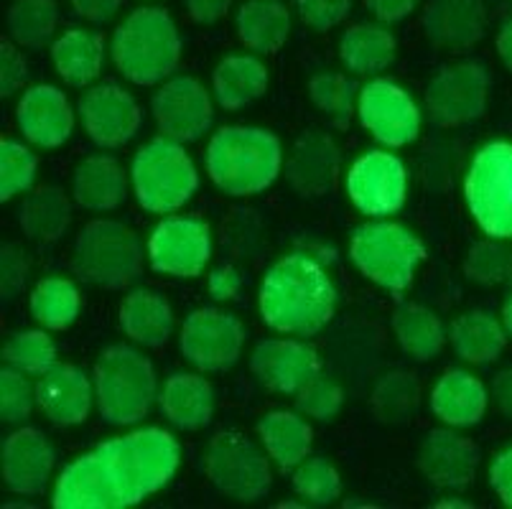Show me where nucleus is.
Segmentation results:
<instances>
[{
  "instance_id": "1",
  "label": "nucleus",
  "mask_w": 512,
  "mask_h": 509,
  "mask_svg": "<svg viewBox=\"0 0 512 509\" xmlns=\"http://www.w3.org/2000/svg\"><path fill=\"white\" fill-rule=\"evenodd\" d=\"M179 461V443L161 428L110 438L62 471L51 504L57 509L133 507L164 489Z\"/></svg>"
},
{
  "instance_id": "2",
  "label": "nucleus",
  "mask_w": 512,
  "mask_h": 509,
  "mask_svg": "<svg viewBox=\"0 0 512 509\" xmlns=\"http://www.w3.org/2000/svg\"><path fill=\"white\" fill-rule=\"evenodd\" d=\"M337 291L327 270L304 252L268 268L260 286V316L273 331L311 336L332 321Z\"/></svg>"
},
{
  "instance_id": "3",
  "label": "nucleus",
  "mask_w": 512,
  "mask_h": 509,
  "mask_svg": "<svg viewBox=\"0 0 512 509\" xmlns=\"http://www.w3.org/2000/svg\"><path fill=\"white\" fill-rule=\"evenodd\" d=\"M209 179L230 196L265 191L281 174V140L263 128H220L204 153Z\"/></svg>"
},
{
  "instance_id": "4",
  "label": "nucleus",
  "mask_w": 512,
  "mask_h": 509,
  "mask_svg": "<svg viewBox=\"0 0 512 509\" xmlns=\"http://www.w3.org/2000/svg\"><path fill=\"white\" fill-rule=\"evenodd\" d=\"M110 51L128 82L151 87L179 67L181 39L164 8H138L118 26Z\"/></svg>"
},
{
  "instance_id": "5",
  "label": "nucleus",
  "mask_w": 512,
  "mask_h": 509,
  "mask_svg": "<svg viewBox=\"0 0 512 509\" xmlns=\"http://www.w3.org/2000/svg\"><path fill=\"white\" fill-rule=\"evenodd\" d=\"M95 403L110 426H133L143 420L158 398L153 364L138 349L115 344L95 364Z\"/></svg>"
},
{
  "instance_id": "6",
  "label": "nucleus",
  "mask_w": 512,
  "mask_h": 509,
  "mask_svg": "<svg viewBox=\"0 0 512 509\" xmlns=\"http://www.w3.org/2000/svg\"><path fill=\"white\" fill-rule=\"evenodd\" d=\"M72 268L90 286L125 291L143 273L138 235L115 219H92L74 240Z\"/></svg>"
},
{
  "instance_id": "7",
  "label": "nucleus",
  "mask_w": 512,
  "mask_h": 509,
  "mask_svg": "<svg viewBox=\"0 0 512 509\" xmlns=\"http://www.w3.org/2000/svg\"><path fill=\"white\" fill-rule=\"evenodd\" d=\"M133 191L143 209L171 214L184 207L199 186V174L179 140L166 135L151 140L133 158L130 166Z\"/></svg>"
},
{
  "instance_id": "8",
  "label": "nucleus",
  "mask_w": 512,
  "mask_h": 509,
  "mask_svg": "<svg viewBox=\"0 0 512 509\" xmlns=\"http://www.w3.org/2000/svg\"><path fill=\"white\" fill-rule=\"evenodd\" d=\"M349 255L372 283L390 293H403L408 291L413 273L426 258V247L403 224L370 222L352 232Z\"/></svg>"
},
{
  "instance_id": "9",
  "label": "nucleus",
  "mask_w": 512,
  "mask_h": 509,
  "mask_svg": "<svg viewBox=\"0 0 512 509\" xmlns=\"http://www.w3.org/2000/svg\"><path fill=\"white\" fill-rule=\"evenodd\" d=\"M472 217L490 237L512 240V146L495 140L479 148L464 184Z\"/></svg>"
},
{
  "instance_id": "10",
  "label": "nucleus",
  "mask_w": 512,
  "mask_h": 509,
  "mask_svg": "<svg viewBox=\"0 0 512 509\" xmlns=\"http://www.w3.org/2000/svg\"><path fill=\"white\" fill-rule=\"evenodd\" d=\"M268 454V451H265ZM245 433L220 431L204 454L207 479L222 494L240 502H258L271 492L273 474L268 456Z\"/></svg>"
},
{
  "instance_id": "11",
  "label": "nucleus",
  "mask_w": 512,
  "mask_h": 509,
  "mask_svg": "<svg viewBox=\"0 0 512 509\" xmlns=\"http://www.w3.org/2000/svg\"><path fill=\"white\" fill-rule=\"evenodd\" d=\"M490 92V74L479 62H459L441 69L426 90L428 115L441 128H459L482 118Z\"/></svg>"
},
{
  "instance_id": "12",
  "label": "nucleus",
  "mask_w": 512,
  "mask_h": 509,
  "mask_svg": "<svg viewBox=\"0 0 512 509\" xmlns=\"http://www.w3.org/2000/svg\"><path fill=\"white\" fill-rule=\"evenodd\" d=\"M181 354L202 372H225L240 359L245 329L220 308H199L181 326Z\"/></svg>"
},
{
  "instance_id": "13",
  "label": "nucleus",
  "mask_w": 512,
  "mask_h": 509,
  "mask_svg": "<svg viewBox=\"0 0 512 509\" xmlns=\"http://www.w3.org/2000/svg\"><path fill=\"white\" fill-rule=\"evenodd\" d=\"M212 258L209 224L197 217H169L148 240V260L156 273L197 278Z\"/></svg>"
},
{
  "instance_id": "14",
  "label": "nucleus",
  "mask_w": 512,
  "mask_h": 509,
  "mask_svg": "<svg viewBox=\"0 0 512 509\" xmlns=\"http://www.w3.org/2000/svg\"><path fill=\"white\" fill-rule=\"evenodd\" d=\"M406 166L398 156L385 151H370L349 168V199L367 217H385L406 202Z\"/></svg>"
},
{
  "instance_id": "15",
  "label": "nucleus",
  "mask_w": 512,
  "mask_h": 509,
  "mask_svg": "<svg viewBox=\"0 0 512 509\" xmlns=\"http://www.w3.org/2000/svg\"><path fill=\"white\" fill-rule=\"evenodd\" d=\"M153 118L161 135L179 143H194L209 133L214 120L212 100L194 77H174L153 95Z\"/></svg>"
},
{
  "instance_id": "16",
  "label": "nucleus",
  "mask_w": 512,
  "mask_h": 509,
  "mask_svg": "<svg viewBox=\"0 0 512 509\" xmlns=\"http://www.w3.org/2000/svg\"><path fill=\"white\" fill-rule=\"evenodd\" d=\"M360 120L383 146L400 148L418 138L421 112L406 90L388 79H372L360 92Z\"/></svg>"
},
{
  "instance_id": "17",
  "label": "nucleus",
  "mask_w": 512,
  "mask_h": 509,
  "mask_svg": "<svg viewBox=\"0 0 512 509\" xmlns=\"http://www.w3.org/2000/svg\"><path fill=\"white\" fill-rule=\"evenodd\" d=\"M79 118L100 148L125 146L141 128V107L120 84H100L79 97Z\"/></svg>"
},
{
  "instance_id": "18",
  "label": "nucleus",
  "mask_w": 512,
  "mask_h": 509,
  "mask_svg": "<svg viewBox=\"0 0 512 509\" xmlns=\"http://www.w3.org/2000/svg\"><path fill=\"white\" fill-rule=\"evenodd\" d=\"M54 464H57V454L44 433L36 428H18L3 441L0 469H3V484L11 492L26 494V497L44 494Z\"/></svg>"
},
{
  "instance_id": "19",
  "label": "nucleus",
  "mask_w": 512,
  "mask_h": 509,
  "mask_svg": "<svg viewBox=\"0 0 512 509\" xmlns=\"http://www.w3.org/2000/svg\"><path fill=\"white\" fill-rule=\"evenodd\" d=\"M250 370L268 390L296 395L311 377L319 375L321 364L309 344L293 339H265L253 349Z\"/></svg>"
},
{
  "instance_id": "20",
  "label": "nucleus",
  "mask_w": 512,
  "mask_h": 509,
  "mask_svg": "<svg viewBox=\"0 0 512 509\" xmlns=\"http://www.w3.org/2000/svg\"><path fill=\"white\" fill-rule=\"evenodd\" d=\"M482 451L474 441L456 436L454 431H431L418 451V469L428 482L441 489H467L477 474Z\"/></svg>"
},
{
  "instance_id": "21",
  "label": "nucleus",
  "mask_w": 512,
  "mask_h": 509,
  "mask_svg": "<svg viewBox=\"0 0 512 509\" xmlns=\"http://www.w3.org/2000/svg\"><path fill=\"white\" fill-rule=\"evenodd\" d=\"M16 120L29 143L39 148H59L74 130V112L67 95L51 84H36L23 92Z\"/></svg>"
},
{
  "instance_id": "22",
  "label": "nucleus",
  "mask_w": 512,
  "mask_h": 509,
  "mask_svg": "<svg viewBox=\"0 0 512 509\" xmlns=\"http://www.w3.org/2000/svg\"><path fill=\"white\" fill-rule=\"evenodd\" d=\"M95 385L74 364H54L36 382V405L54 426H79L90 415Z\"/></svg>"
},
{
  "instance_id": "23",
  "label": "nucleus",
  "mask_w": 512,
  "mask_h": 509,
  "mask_svg": "<svg viewBox=\"0 0 512 509\" xmlns=\"http://www.w3.org/2000/svg\"><path fill=\"white\" fill-rule=\"evenodd\" d=\"M339 163H342V153L332 135L321 130H306L293 143L288 181L301 196H324L337 186Z\"/></svg>"
},
{
  "instance_id": "24",
  "label": "nucleus",
  "mask_w": 512,
  "mask_h": 509,
  "mask_svg": "<svg viewBox=\"0 0 512 509\" xmlns=\"http://www.w3.org/2000/svg\"><path fill=\"white\" fill-rule=\"evenodd\" d=\"M423 34L444 49L464 51L482 41L487 11L482 0H428L421 16Z\"/></svg>"
},
{
  "instance_id": "25",
  "label": "nucleus",
  "mask_w": 512,
  "mask_h": 509,
  "mask_svg": "<svg viewBox=\"0 0 512 509\" xmlns=\"http://www.w3.org/2000/svg\"><path fill=\"white\" fill-rule=\"evenodd\" d=\"M158 403L171 426L179 431H199L212 420L214 390L204 377L179 372L164 382L158 392Z\"/></svg>"
},
{
  "instance_id": "26",
  "label": "nucleus",
  "mask_w": 512,
  "mask_h": 509,
  "mask_svg": "<svg viewBox=\"0 0 512 509\" xmlns=\"http://www.w3.org/2000/svg\"><path fill=\"white\" fill-rule=\"evenodd\" d=\"M431 410L451 428L474 426L487 410V390L469 372L449 370L431 392Z\"/></svg>"
},
{
  "instance_id": "27",
  "label": "nucleus",
  "mask_w": 512,
  "mask_h": 509,
  "mask_svg": "<svg viewBox=\"0 0 512 509\" xmlns=\"http://www.w3.org/2000/svg\"><path fill=\"white\" fill-rule=\"evenodd\" d=\"M74 202L90 212H110L125 199V171L113 156H90L74 168Z\"/></svg>"
},
{
  "instance_id": "28",
  "label": "nucleus",
  "mask_w": 512,
  "mask_h": 509,
  "mask_svg": "<svg viewBox=\"0 0 512 509\" xmlns=\"http://www.w3.org/2000/svg\"><path fill=\"white\" fill-rule=\"evenodd\" d=\"M120 329L136 344L161 349L174 331V311L169 301L153 291H133L120 303Z\"/></svg>"
},
{
  "instance_id": "29",
  "label": "nucleus",
  "mask_w": 512,
  "mask_h": 509,
  "mask_svg": "<svg viewBox=\"0 0 512 509\" xmlns=\"http://www.w3.org/2000/svg\"><path fill=\"white\" fill-rule=\"evenodd\" d=\"M258 436L281 471L296 469L301 461L309 459L311 441H314L309 423L288 410H273L263 415L258 423Z\"/></svg>"
},
{
  "instance_id": "30",
  "label": "nucleus",
  "mask_w": 512,
  "mask_h": 509,
  "mask_svg": "<svg viewBox=\"0 0 512 509\" xmlns=\"http://www.w3.org/2000/svg\"><path fill=\"white\" fill-rule=\"evenodd\" d=\"M51 59L64 82L72 87H87L100 77L105 44L100 34H92L85 28H69L51 46Z\"/></svg>"
},
{
  "instance_id": "31",
  "label": "nucleus",
  "mask_w": 512,
  "mask_h": 509,
  "mask_svg": "<svg viewBox=\"0 0 512 509\" xmlns=\"http://www.w3.org/2000/svg\"><path fill=\"white\" fill-rule=\"evenodd\" d=\"M214 97L225 110H240L260 100L268 90V69L255 56H227L217 64L212 77Z\"/></svg>"
},
{
  "instance_id": "32",
  "label": "nucleus",
  "mask_w": 512,
  "mask_h": 509,
  "mask_svg": "<svg viewBox=\"0 0 512 509\" xmlns=\"http://www.w3.org/2000/svg\"><path fill=\"white\" fill-rule=\"evenodd\" d=\"M291 34V13L281 0H248L237 11V36L248 49L276 54Z\"/></svg>"
},
{
  "instance_id": "33",
  "label": "nucleus",
  "mask_w": 512,
  "mask_h": 509,
  "mask_svg": "<svg viewBox=\"0 0 512 509\" xmlns=\"http://www.w3.org/2000/svg\"><path fill=\"white\" fill-rule=\"evenodd\" d=\"M449 339L464 362L490 364L505 352L507 329L487 311H467L451 324Z\"/></svg>"
},
{
  "instance_id": "34",
  "label": "nucleus",
  "mask_w": 512,
  "mask_h": 509,
  "mask_svg": "<svg viewBox=\"0 0 512 509\" xmlns=\"http://www.w3.org/2000/svg\"><path fill=\"white\" fill-rule=\"evenodd\" d=\"M393 331L403 352L418 362L439 357L446 344V331L439 316L421 303H400L393 314Z\"/></svg>"
},
{
  "instance_id": "35",
  "label": "nucleus",
  "mask_w": 512,
  "mask_h": 509,
  "mask_svg": "<svg viewBox=\"0 0 512 509\" xmlns=\"http://www.w3.org/2000/svg\"><path fill=\"white\" fill-rule=\"evenodd\" d=\"M339 56L344 67L357 74L383 72L395 59V39L377 23H355L339 41Z\"/></svg>"
},
{
  "instance_id": "36",
  "label": "nucleus",
  "mask_w": 512,
  "mask_h": 509,
  "mask_svg": "<svg viewBox=\"0 0 512 509\" xmlns=\"http://www.w3.org/2000/svg\"><path fill=\"white\" fill-rule=\"evenodd\" d=\"M72 219V204L57 186H44L23 202L21 227L36 242H57L67 232Z\"/></svg>"
},
{
  "instance_id": "37",
  "label": "nucleus",
  "mask_w": 512,
  "mask_h": 509,
  "mask_svg": "<svg viewBox=\"0 0 512 509\" xmlns=\"http://www.w3.org/2000/svg\"><path fill=\"white\" fill-rule=\"evenodd\" d=\"M29 308L44 329L64 331L79 316V291L67 278H46L31 291Z\"/></svg>"
},
{
  "instance_id": "38",
  "label": "nucleus",
  "mask_w": 512,
  "mask_h": 509,
  "mask_svg": "<svg viewBox=\"0 0 512 509\" xmlns=\"http://www.w3.org/2000/svg\"><path fill=\"white\" fill-rule=\"evenodd\" d=\"M59 6L54 0H13L8 8V34L23 49H41L54 36Z\"/></svg>"
},
{
  "instance_id": "39",
  "label": "nucleus",
  "mask_w": 512,
  "mask_h": 509,
  "mask_svg": "<svg viewBox=\"0 0 512 509\" xmlns=\"http://www.w3.org/2000/svg\"><path fill=\"white\" fill-rule=\"evenodd\" d=\"M418 400H421V385L411 372H388L372 390L370 408L380 423L400 426L416 413Z\"/></svg>"
},
{
  "instance_id": "40",
  "label": "nucleus",
  "mask_w": 512,
  "mask_h": 509,
  "mask_svg": "<svg viewBox=\"0 0 512 509\" xmlns=\"http://www.w3.org/2000/svg\"><path fill=\"white\" fill-rule=\"evenodd\" d=\"M357 84L339 72H319L309 82V97L319 107L334 128L344 130L352 120V107H355Z\"/></svg>"
},
{
  "instance_id": "41",
  "label": "nucleus",
  "mask_w": 512,
  "mask_h": 509,
  "mask_svg": "<svg viewBox=\"0 0 512 509\" xmlns=\"http://www.w3.org/2000/svg\"><path fill=\"white\" fill-rule=\"evenodd\" d=\"M3 362L26 375H44L57 364V344L46 331H18L3 347Z\"/></svg>"
},
{
  "instance_id": "42",
  "label": "nucleus",
  "mask_w": 512,
  "mask_h": 509,
  "mask_svg": "<svg viewBox=\"0 0 512 509\" xmlns=\"http://www.w3.org/2000/svg\"><path fill=\"white\" fill-rule=\"evenodd\" d=\"M293 489L314 507H327L342 494V479L337 469L324 459H304L291 476Z\"/></svg>"
},
{
  "instance_id": "43",
  "label": "nucleus",
  "mask_w": 512,
  "mask_h": 509,
  "mask_svg": "<svg viewBox=\"0 0 512 509\" xmlns=\"http://www.w3.org/2000/svg\"><path fill=\"white\" fill-rule=\"evenodd\" d=\"M464 273L469 280H477L484 286L512 278V245H507L505 240H497V237L474 242L467 260H464Z\"/></svg>"
},
{
  "instance_id": "44",
  "label": "nucleus",
  "mask_w": 512,
  "mask_h": 509,
  "mask_svg": "<svg viewBox=\"0 0 512 509\" xmlns=\"http://www.w3.org/2000/svg\"><path fill=\"white\" fill-rule=\"evenodd\" d=\"M36 161L29 148L18 140H6L0 143V202H8L21 191H29L36 179Z\"/></svg>"
},
{
  "instance_id": "45",
  "label": "nucleus",
  "mask_w": 512,
  "mask_h": 509,
  "mask_svg": "<svg viewBox=\"0 0 512 509\" xmlns=\"http://www.w3.org/2000/svg\"><path fill=\"white\" fill-rule=\"evenodd\" d=\"M36 403V387L26 380V372L16 367L0 370V418L3 423L18 426L29 418Z\"/></svg>"
},
{
  "instance_id": "46",
  "label": "nucleus",
  "mask_w": 512,
  "mask_h": 509,
  "mask_svg": "<svg viewBox=\"0 0 512 509\" xmlns=\"http://www.w3.org/2000/svg\"><path fill=\"white\" fill-rule=\"evenodd\" d=\"M344 392L332 377L314 375L299 392H296V408L314 420H332L342 410Z\"/></svg>"
},
{
  "instance_id": "47",
  "label": "nucleus",
  "mask_w": 512,
  "mask_h": 509,
  "mask_svg": "<svg viewBox=\"0 0 512 509\" xmlns=\"http://www.w3.org/2000/svg\"><path fill=\"white\" fill-rule=\"evenodd\" d=\"M26 278H29V260L23 258L21 247L11 242L0 247V303L3 306L21 296Z\"/></svg>"
},
{
  "instance_id": "48",
  "label": "nucleus",
  "mask_w": 512,
  "mask_h": 509,
  "mask_svg": "<svg viewBox=\"0 0 512 509\" xmlns=\"http://www.w3.org/2000/svg\"><path fill=\"white\" fill-rule=\"evenodd\" d=\"M301 18L314 31H332L352 11V0H296Z\"/></svg>"
},
{
  "instance_id": "49",
  "label": "nucleus",
  "mask_w": 512,
  "mask_h": 509,
  "mask_svg": "<svg viewBox=\"0 0 512 509\" xmlns=\"http://www.w3.org/2000/svg\"><path fill=\"white\" fill-rule=\"evenodd\" d=\"M26 77H29V67L18 46L8 39H0V97L6 100L16 95L26 84Z\"/></svg>"
},
{
  "instance_id": "50",
  "label": "nucleus",
  "mask_w": 512,
  "mask_h": 509,
  "mask_svg": "<svg viewBox=\"0 0 512 509\" xmlns=\"http://www.w3.org/2000/svg\"><path fill=\"white\" fill-rule=\"evenodd\" d=\"M490 484L502 499V504L512 507V446L500 451L490 466Z\"/></svg>"
},
{
  "instance_id": "51",
  "label": "nucleus",
  "mask_w": 512,
  "mask_h": 509,
  "mask_svg": "<svg viewBox=\"0 0 512 509\" xmlns=\"http://www.w3.org/2000/svg\"><path fill=\"white\" fill-rule=\"evenodd\" d=\"M79 18L90 23H107L118 13L120 0H69Z\"/></svg>"
},
{
  "instance_id": "52",
  "label": "nucleus",
  "mask_w": 512,
  "mask_h": 509,
  "mask_svg": "<svg viewBox=\"0 0 512 509\" xmlns=\"http://www.w3.org/2000/svg\"><path fill=\"white\" fill-rule=\"evenodd\" d=\"M242 288V278L235 268H217L209 273V293L217 301H227V298H237Z\"/></svg>"
},
{
  "instance_id": "53",
  "label": "nucleus",
  "mask_w": 512,
  "mask_h": 509,
  "mask_svg": "<svg viewBox=\"0 0 512 509\" xmlns=\"http://www.w3.org/2000/svg\"><path fill=\"white\" fill-rule=\"evenodd\" d=\"M416 3L418 0H365V6L370 8L372 16L383 23L403 21L406 16H411Z\"/></svg>"
},
{
  "instance_id": "54",
  "label": "nucleus",
  "mask_w": 512,
  "mask_h": 509,
  "mask_svg": "<svg viewBox=\"0 0 512 509\" xmlns=\"http://www.w3.org/2000/svg\"><path fill=\"white\" fill-rule=\"evenodd\" d=\"M184 3L192 21L197 23H217L232 6V0H184Z\"/></svg>"
},
{
  "instance_id": "55",
  "label": "nucleus",
  "mask_w": 512,
  "mask_h": 509,
  "mask_svg": "<svg viewBox=\"0 0 512 509\" xmlns=\"http://www.w3.org/2000/svg\"><path fill=\"white\" fill-rule=\"evenodd\" d=\"M492 398H495L497 410L512 420V367L495 375V380H492Z\"/></svg>"
},
{
  "instance_id": "56",
  "label": "nucleus",
  "mask_w": 512,
  "mask_h": 509,
  "mask_svg": "<svg viewBox=\"0 0 512 509\" xmlns=\"http://www.w3.org/2000/svg\"><path fill=\"white\" fill-rule=\"evenodd\" d=\"M497 54H500L502 64L512 72V18L500 28V34H497Z\"/></svg>"
},
{
  "instance_id": "57",
  "label": "nucleus",
  "mask_w": 512,
  "mask_h": 509,
  "mask_svg": "<svg viewBox=\"0 0 512 509\" xmlns=\"http://www.w3.org/2000/svg\"><path fill=\"white\" fill-rule=\"evenodd\" d=\"M436 507H441V509H451V507H456V509H469V507H472V504L462 502V499H444V502H439V504H436Z\"/></svg>"
},
{
  "instance_id": "58",
  "label": "nucleus",
  "mask_w": 512,
  "mask_h": 509,
  "mask_svg": "<svg viewBox=\"0 0 512 509\" xmlns=\"http://www.w3.org/2000/svg\"><path fill=\"white\" fill-rule=\"evenodd\" d=\"M502 321H505V329L512 334V293L505 303V311H502Z\"/></svg>"
},
{
  "instance_id": "59",
  "label": "nucleus",
  "mask_w": 512,
  "mask_h": 509,
  "mask_svg": "<svg viewBox=\"0 0 512 509\" xmlns=\"http://www.w3.org/2000/svg\"><path fill=\"white\" fill-rule=\"evenodd\" d=\"M278 507H281V509H299L301 504L299 502H281Z\"/></svg>"
}]
</instances>
